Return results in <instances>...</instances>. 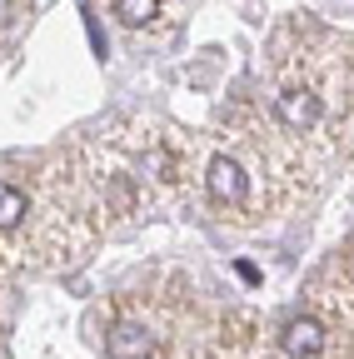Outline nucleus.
<instances>
[{
	"label": "nucleus",
	"mask_w": 354,
	"mask_h": 359,
	"mask_svg": "<svg viewBox=\"0 0 354 359\" xmlns=\"http://www.w3.org/2000/svg\"><path fill=\"white\" fill-rule=\"evenodd\" d=\"M105 344H110L115 359H150V334H145V325L120 320V325L105 334Z\"/></svg>",
	"instance_id": "obj_4"
},
{
	"label": "nucleus",
	"mask_w": 354,
	"mask_h": 359,
	"mask_svg": "<svg viewBox=\"0 0 354 359\" xmlns=\"http://www.w3.org/2000/svg\"><path fill=\"white\" fill-rule=\"evenodd\" d=\"M25 219V195L15 185H0V230H15Z\"/></svg>",
	"instance_id": "obj_5"
},
{
	"label": "nucleus",
	"mask_w": 354,
	"mask_h": 359,
	"mask_svg": "<svg viewBox=\"0 0 354 359\" xmlns=\"http://www.w3.org/2000/svg\"><path fill=\"white\" fill-rule=\"evenodd\" d=\"M280 344H285V354H294V359H315V354L325 349V325L315 320V314H294V320L285 325V334H280Z\"/></svg>",
	"instance_id": "obj_2"
},
{
	"label": "nucleus",
	"mask_w": 354,
	"mask_h": 359,
	"mask_svg": "<svg viewBox=\"0 0 354 359\" xmlns=\"http://www.w3.org/2000/svg\"><path fill=\"white\" fill-rule=\"evenodd\" d=\"M210 195L219 200V205H240L245 200V170L230 160V155H219V160H210Z\"/></svg>",
	"instance_id": "obj_3"
},
{
	"label": "nucleus",
	"mask_w": 354,
	"mask_h": 359,
	"mask_svg": "<svg viewBox=\"0 0 354 359\" xmlns=\"http://www.w3.org/2000/svg\"><path fill=\"white\" fill-rule=\"evenodd\" d=\"M11 15H15V11H11V0H0V25H6Z\"/></svg>",
	"instance_id": "obj_7"
},
{
	"label": "nucleus",
	"mask_w": 354,
	"mask_h": 359,
	"mask_svg": "<svg viewBox=\"0 0 354 359\" xmlns=\"http://www.w3.org/2000/svg\"><path fill=\"white\" fill-rule=\"evenodd\" d=\"M155 11H160V0H115V15L125 25H145V20H155Z\"/></svg>",
	"instance_id": "obj_6"
},
{
	"label": "nucleus",
	"mask_w": 354,
	"mask_h": 359,
	"mask_svg": "<svg viewBox=\"0 0 354 359\" xmlns=\"http://www.w3.org/2000/svg\"><path fill=\"white\" fill-rule=\"evenodd\" d=\"M275 115H280L285 130H315L320 115H325V105H320L315 90H285V95L275 100Z\"/></svg>",
	"instance_id": "obj_1"
}]
</instances>
